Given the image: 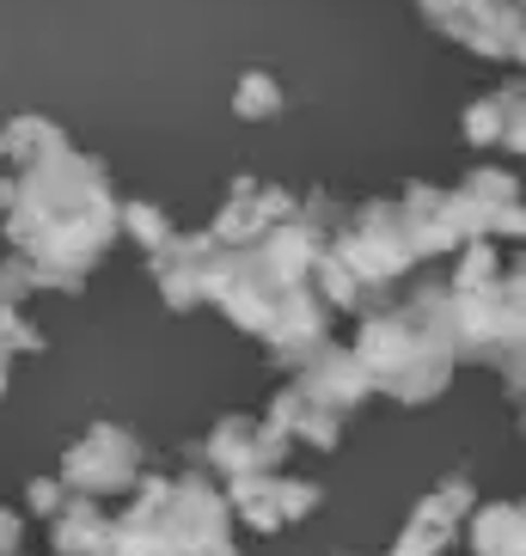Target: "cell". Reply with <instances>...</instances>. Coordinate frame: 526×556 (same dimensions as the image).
Instances as JSON below:
<instances>
[{"label":"cell","mask_w":526,"mask_h":556,"mask_svg":"<svg viewBox=\"0 0 526 556\" xmlns=\"http://www.w3.org/2000/svg\"><path fill=\"white\" fill-rule=\"evenodd\" d=\"M521 86H509V92H490V99H477L472 111H465V135H472L477 148H496V141H521Z\"/></svg>","instance_id":"cell-1"},{"label":"cell","mask_w":526,"mask_h":556,"mask_svg":"<svg viewBox=\"0 0 526 556\" xmlns=\"http://www.w3.org/2000/svg\"><path fill=\"white\" fill-rule=\"evenodd\" d=\"M233 111L239 116H276L281 111V86L270 80V74H246L239 92H233Z\"/></svg>","instance_id":"cell-2"},{"label":"cell","mask_w":526,"mask_h":556,"mask_svg":"<svg viewBox=\"0 0 526 556\" xmlns=\"http://www.w3.org/2000/svg\"><path fill=\"white\" fill-rule=\"evenodd\" d=\"M129 220H135V232H141V239H160V245H165V239H172V227H165V214L141 208V202H135V208H129Z\"/></svg>","instance_id":"cell-3"}]
</instances>
